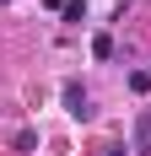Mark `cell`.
Returning <instances> with one entry per match:
<instances>
[{
  "mask_svg": "<svg viewBox=\"0 0 151 156\" xmlns=\"http://www.w3.org/2000/svg\"><path fill=\"white\" fill-rule=\"evenodd\" d=\"M65 108H70L76 119H92V97L81 92V81H65Z\"/></svg>",
  "mask_w": 151,
  "mask_h": 156,
  "instance_id": "1",
  "label": "cell"
},
{
  "mask_svg": "<svg viewBox=\"0 0 151 156\" xmlns=\"http://www.w3.org/2000/svg\"><path fill=\"white\" fill-rule=\"evenodd\" d=\"M92 54H97V59H113V32H97V38H92Z\"/></svg>",
  "mask_w": 151,
  "mask_h": 156,
  "instance_id": "2",
  "label": "cell"
},
{
  "mask_svg": "<svg viewBox=\"0 0 151 156\" xmlns=\"http://www.w3.org/2000/svg\"><path fill=\"white\" fill-rule=\"evenodd\" d=\"M135 145H140V151L151 145V113H140V124H135Z\"/></svg>",
  "mask_w": 151,
  "mask_h": 156,
  "instance_id": "3",
  "label": "cell"
},
{
  "mask_svg": "<svg viewBox=\"0 0 151 156\" xmlns=\"http://www.w3.org/2000/svg\"><path fill=\"white\" fill-rule=\"evenodd\" d=\"M130 92H151V70H135L130 76Z\"/></svg>",
  "mask_w": 151,
  "mask_h": 156,
  "instance_id": "4",
  "label": "cell"
},
{
  "mask_svg": "<svg viewBox=\"0 0 151 156\" xmlns=\"http://www.w3.org/2000/svg\"><path fill=\"white\" fill-rule=\"evenodd\" d=\"M108 156H124V145H113V151H108Z\"/></svg>",
  "mask_w": 151,
  "mask_h": 156,
  "instance_id": "5",
  "label": "cell"
},
{
  "mask_svg": "<svg viewBox=\"0 0 151 156\" xmlns=\"http://www.w3.org/2000/svg\"><path fill=\"white\" fill-rule=\"evenodd\" d=\"M0 5H11V0H0Z\"/></svg>",
  "mask_w": 151,
  "mask_h": 156,
  "instance_id": "6",
  "label": "cell"
}]
</instances>
